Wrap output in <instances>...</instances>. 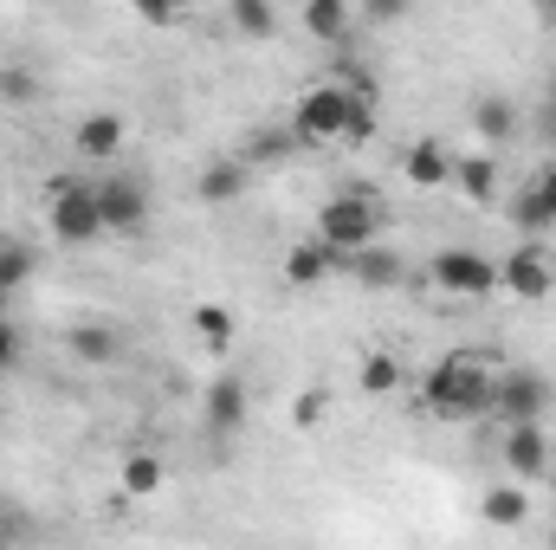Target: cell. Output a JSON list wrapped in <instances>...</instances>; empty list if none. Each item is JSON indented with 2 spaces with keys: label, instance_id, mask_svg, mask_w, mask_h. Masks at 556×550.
Returning a JSON list of instances; mask_svg holds the SVG:
<instances>
[{
  "label": "cell",
  "instance_id": "484cf974",
  "mask_svg": "<svg viewBox=\"0 0 556 550\" xmlns=\"http://www.w3.org/2000/svg\"><path fill=\"white\" fill-rule=\"evenodd\" d=\"M233 330H240V317H233L227 304H194V337H201L207 350H227Z\"/></svg>",
  "mask_w": 556,
  "mask_h": 550
},
{
  "label": "cell",
  "instance_id": "f1b7e54d",
  "mask_svg": "<svg viewBox=\"0 0 556 550\" xmlns=\"http://www.w3.org/2000/svg\"><path fill=\"white\" fill-rule=\"evenodd\" d=\"M130 7H137V20H149V26H175L188 13V0H130Z\"/></svg>",
  "mask_w": 556,
  "mask_h": 550
},
{
  "label": "cell",
  "instance_id": "277c9868",
  "mask_svg": "<svg viewBox=\"0 0 556 550\" xmlns=\"http://www.w3.org/2000/svg\"><path fill=\"white\" fill-rule=\"evenodd\" d=\"M343 130H350V85L324 78V85H311L291 104V137H298V149H330V142H343Z\"/></svg>",
  "mask_w": 556,
  "mask_h": 550
},
{
  "label": "cell",
  "instance_id": "836d02e7",
  "mask_svg": "<svg viewBox=\"0 0 556 550\" xmlns=\"http://www.w3.org/2000/svg\"><path fill=\"white\" fill-rule=\"evenodd\" d=\"M7 298H13V291H7V285H0V311H7Z\"/></svg>",
  "mask_w": 556,
  "mask_h": 550
},
{
  "label": "cell",
  "instance_id": "2e32d148",
  "mask_svg": "<svg viewBox=\"0 0 556 550\" xmlns=\"http://www.w3.org/2000/svg\"><path fill=\"white\" fill-rule=\"evenodd\" d=\"M247 409H253V396H247V383H240V376H214V383H207L201 414H207V427H214V434H240V427H247Z\"/></svg>",
  "mask_w": 556,
  "mask_h": 550
},
{
  "label": "cell",
  "instance_id": "9c48e42d",
  "mask_svg": "<svg viewBox=\"0 0 556 550\" xmlns=\"http://www.w3.org/2000/svg\"><path fill=\"white\" fill-rule=\"evenodd\" d=\"M498 453H505V473L525 479V486H544L556 466V447H551V434H544V421H511V434H505Z\"/></svg>",
  "mask_w": 556,
  "mask_h": 550
},
{
  "label": "cell",
  "instance_id": "3957f363",
  "mask_svg": "<svg viewBox=\"0 0 556 550\" xmlns=\"http://www.w3.org/2000/svg\"><path fill=\"white\" fill-rule=\"evenodd\" d=\"M382 227H389V214H382V201H376V195H363V188L330 195V201L317 208V240H330L337 253H356V247L382 240Z\"/></svg>",
  "mask_w": 556,
  "mask_h": 550
},
{
  "label": "cell",
  "instance_id": "8fae6325",
  "mask_svg": "<svg viewBox=\"0 0 556 550\" xmlns=\"http://www.w3.org/2000/svg\"><path fill=\"white\" fill-rule=\"evenodd\" d=\"M511 221H518V234H556V162L531 168V182L511 201Z\"/></svg>",
  "mask_w": 556,
  "mask_h": 550
},
{
  "label": "cell",
  "instance_id": "e0dca14e",
  "mask_svg": "<svg viewBox=\"0 0 556 550\" xmlns=\"http://www.w3.org/2000/svg\"><path fill=\"white\" fill-rule=\"evenodd\" d=\"M453 188H459V201H472V208H492L498 201V162L479 149V155H459L453 162Z\"/></svg>",
  "mask_w": 556,
  "mask_h": 550
},
{
  "label": "cell",
  "instance_id": "8d00e7d4",
  "mask_svg": "<svg viewBox=\"0 0 556 550\" xmlns=\"http://www.w3.org/2000/svg\"><path fill=\"white\" fill-rule=\"evenodd\" d=\"M551 545H556V538H551Z\"/></svg>",
  "mask_w": 556,
  "mask_h": 550
},
{
  "label": "cell",
  "instance_id": "5b68a950",
  "mask_svg": "<svg viewBox=\"0 0 556 550\" xmlns=\"http://www.w3.org/2000/svg\"><path fill=\"white\" fill-rule=\"evenodd\" d=\"M427 285L446 291V298H492V291H505V285H498V260H485V253H472V247H446V253H433Z\"/></svg>",
  "mask_w": 556,
  "mask_h": 550
},
{
  "label": "cell",
  "instance_id": "ba28073f",
  "mask_svg": "<svg viewBox=\"0 0 556 550\" xmlns=\"http://www.w3.org/2000/svg\"><path fill=\"white\" fill-rule=\"evenodd\" d=\"M556 402V383L544 376V370H498V402H492V414L511 427V421H544Z\"/></svg>",
  "mask_w": 556,
  "mask_h": 550
},
{
  "label": "cell",
  "instance_id": "d6a6232c",
  "mask_svg": "<svg viewBox=\"0 0 556 550\" xmlns=\"http://www.w3.org/2000/svg\"><path fill=\"white\" fill-rule=\"evenodd\" d=\"M13 363H20V324H13V317L0 311V376H7Z\"/></svg>",
  "mask_w": 556,
  "mask_h": 550
},
{
  "label": "cell",
  "instance_id": "6da1fadb",
  "mask_svg": "<svg viewBox=\"0 0 556 550\" xmlns=\"http://www.w3.org/2000/svg\"><path fill=\"white\" fill-rule=\"evenodd\" d=\"M420 402L433 421H485L492 402H498V370L479 357V350H453L427 370V389Z\"/></svg>",
  "mask_w": 556,
  "mask_h": 550
},
{
  "label": "cell",
  "instance_id": "d590c367",
  "mask_svg": "<svg viewBox=\"0 0 556 550\" xmlns=\"http://www.w3.org/2000/svg\"><path fill=\"white\" fill-rule=\"evenodd\" d=\"M551 486H556V466H551Z\"/></svg>",
  "mask_w": 556,
  "mask_h": 550
},
{
  "label": "cell",
  "instance_id": "e575fe53",
  "mask_svg": "<svg viewBox=\"0 0 556 550\" xmlns=\"http://www.w3.org/2000/svg\"><path fill=\"white\" fill-rule=\"evenodd\" d=\"M551 20H556V0H551Z\"/></svg>",
  "mask_w": 556,
  "mask_h": 550
},
{
  "label": "cell",
  "instance_id": "d6986e66",
  "mask_svg": "<svg viewBox=\"0 0 556 550\" xmlns=\"http://www.w3.org/2000/svg\"><path fill=\"white\" fill-rule=\"evenodd\" d=\"M402 175H408V188H453V155L433 137H420L415 149L402 155Z\"/></svg>",
  "mask_w": 556,
  "mask_h": 550
},
{
  "label": "cell",
  "instance_id": "ac0fdd59",
  "mask_svg": "<svg viewBox=\"0 0 556 550\" xmlns=\"http://www.w3.org/2000/svg\"><path fill=\"white\" fill-rule=\"evenodd\" d=\"M479 518H485L492 532H518V525L531 518V486H525V479H511V486H492V492L479 499Z\"/></svg>",
  "mask_w": 556,
  "mask_h": 550
},
{
  "label": "cell",
  "instance_id": "1f68e13d",
  "mask_svg": "<svg viewBox=\"0 0 556 550\" xmlns=\"http://www.w3.org/2000/svg\"><path fill=\"white\" fill-rule=\"evenodd\" d=\"M531 124H538V137H544V149H556V85L544 91V98H538V117H531Z\"/></svg>",
  "mask_w": 556,
  "mask_h": 550
},
{
  "label": "cell",
  "instance_id": "7c38bea8",
  "mask_svg": "<svg viewBox=\"0 0 556 550\" xmlns=\"http://www.w3.org/2000/svg\"><path fill=\"white\" fill-rule=\"evenodd\" d=\"M247 182H253V162H247V155H214V162H201V175H194V201H201V208H227V201L247 195Z\"/></svg>",
  "mask_w": 556,
  "mask_h": 550
},
{
  "label": "cell",
  "instance_id": "7402d4cb",
  "mask_svg": "<svg viewBox=\"0 0 556 550\" xmlns=\"http://www.w3.org/2000/svg\"><path fill=\"white\" fill-rule=\"evenodd\" d=\"M117 343H124V337H117L111 324H72V330H65V350H72L78 363H91V370L117 363Z\"/></svg>",
  "mask_w": 556,
  "mask_h": 550
},
{
  "label": "cell",
  "instance_id": "44dd1931",
  "mask_svg": "<svg viewBox=\"0 0 556 550\" xmlns=\"http://www.w3.org/2000/svg\"><path fill=\"white\" fill-rule=\"evenodd\" d=\"M304 33L317 39V46H343L350 39V20H356V7L350 0H304Z\"/></svg>",
  "mask_w": 556,
  "mask_h": 550
},
{
  "label": "cell",
  "instance_id": "7a4b0ae2",
  "mask_svg": "<svg viewBox=\"0 0 556 550\" xmlns=\"http://www.w3.org/2000/svg\"><path fill=\"white\" fill-rule=\"evenodd\" d=\"M46 227H52V240H59V247H98V240H104L98 182L52 175V182H46Z\"/></svg>",
  "mask_w": 556,
  "mask_h": 550
},
{
  "label": "cell",
  "instance_id": "603a6c76",
  "mask_svg": "<svg viewBox=\"0 0 556 550\" xmlns=\"http://www.w3.org/2000/svg\"><path fill=\"white\" fill-rule=\"evenodd\" d=\"M291 149H298V137H291V124H266V130H253L247 137V162L253 168H278V162H291Z\"/></svg>",
  "mask_w": 556,
  "mask_h": 550
},
{
  "label": "cell",
  "instance_id": "52a82bcc",
  "mask_svg": "<svg viewBox=\"0 0 556 550\" xmlns=\"http://www.w3.org/2000/svg\"><path fill=\"white\" fill-rule=\"evenodd\" d=\"M98 208H104V234L137 240L149 227V182L142 175H104L98 182Z\"/></svg>",
  "mask_w": 556,
  "mask_h": 550
},
{
  "label": "cell",
  "instance_id": "8992f818",
  "mask_svg": "<svg viewBox=\"0 0 556 550\" xmlns=\"http://www.w3.org/2000/svg\"><path fill=\"white\" fill-rule=\"evenodd\" d=\"M498 285L511 291V298H551L556 291V247L544 240V234H525L518 247H511V260L498 266Z\"/></svg>",
  "mask_w": 556,
  "mask_h": 550
},
{
  "label": "cell",
  "instance_id": "4316f807",
  "mask_svg": "<svg viewBox=\"0 0 556 550\" xmlns=\"http://www.w3.org/2000/svg\"><path fill=\"white\" fill-rule=\"evenodd\" d=\"M33 273H39V253H33V247H20V240H0V285H7V291H20Z\"/></svg>",
  "mask_w": 556,
  "mask_h": 550
},
{
  "label": "cell",
  "instance_id": "83f0119b",
  "mask_svg": "<svg viewBox=\"0 0 556 550\" xmlns=\"http://www.w3.org/2000/svg\"><path fill=\"white\" fill-rule=\"evenodd\" d=\"M39 98V78L26 65H0V104H33Z\"/></svg>",
  "mask_w": 556,
  "mask_h": 550
},
{
  "label": "cell",
  "instance_id": "30bf717a",
  "mask_svg": "<svg viewBox=\"0 0 556 550\" xmlns=\"http://www.w3.org/2000/svg\"><path fill=\"white\" fill-rule=\"evenodd\" d=\"M343 273L356 278L363 291H402V285H408V260H402L395 247H382V240H369V247H356V253H343Z\"/></svg>",
  "mask_w": 556,
  "mask_h": 550
},
{
  "label": "cell",
  "instance_id": "d4e9b609",
  "mask_svg": "<svg viewBox=\"0 0 556 550\" xmlns=\"http://www.w3.org/2000/svg\"><path fill=\"white\" fill-rule=\"evenodd\" d=\"M162 479H168V473H162V460H155V453H124V499H155V492H162Z\"/></svg>",
  "mask_w": 556,
  "mask_h": 550
},
{
  "label": "cell",
  "instance_id": "cb8c5ba5",
  "mask_svg": "<svg viewBox=\"0 0 556 550\" xmlns=\"http://www.w3.org/2000/svg\"><path fill=\"white\" fill-rule=\"evenodd\" d=\"M402 389V363L389 357V350H376V357H363V370H356V396H395Z\"/></svg>",
  "mask_w": 556,
  "mask_h": 550
},
{
  "label": "cell",
  "instance_id": "4fadbf2b",
  "mask_svg": "<svg viewBox=\"0 0 556 550\" xmlns=\"http://www.w3.org/2000/svg\"><path fill=\"white\" fill-rule=\"evenodd\" d=\"M337 266H343V253H337L330 240H317V234H311V240H291V253L278 260V273H285V285H291V291H311V285H324Z\"/></svg>",
  "mask_w": 556,
  "mask_h": 550
},
{
  "label": "cell",
  "instance_id": "4dcf8cb0",
  "mask_svg": "<svg viewBox=\"0 0 556 550\" xmlns=\"http://www.w3.org/2000/svg\"><path fill=\"white\" fill-rule=\"evenodd\" d=\"M408 7H415V0H363V20L395 26V20H408Z\"/></svg>",
  "mask_w": 556,
  "mask_h": 550
},
{
  "label": "cell",
  "instance_id": "f546056e",
  "mask_svg": "<svg viewBox=\"0 0 556 550\" xmlns=\"http://www.w3.org/2000/svg\"><path fill=\"white\" fill-rule=\"evenodd\" d=\"M324 402H330V389H317V383H311V389H304V396H298V427H317V421H324Z\"/></svg>",
  "mask_w": 556,
  "mask_h": 550
},
{
  "label": "cell",
  "instance_id": "5bb4252c",
  "mask_svg": "<svg viewBox=\"0 0 556 550\" xmlns=\"http://www.w3.org/2000/svg\"><path fill=\"white\" fill-rule=\"evenodd\" d=\"M124 137H130L124 111H91V117H78L72 149H78L85 162H111V155H124Z\"/></svg>",
  "mask_w": 556,
  "mask_h": 550
},
{
  "label": "cell",
  "instance_id": "9a60e30c",
  "mask_svg": "<svg viewBox=\"0 0 556 550\" xmlns=\"http://www.w3.org/2000/svg\"><path fill=\"white\" fill-rule=\"evenodd\" d=\"M472 130L485 137V149H505V142L525 137V111H518L505 91H485V98L472 104Z\"/></svg>",
  "mask_w": 556,
  "mask_h": 550
},
{
  "label": "cell",
  "instance_id": "ffe728a7",
  "mask_svg": "<svg viewBox=\"0 0 556 550\" xmlns=\"http://www.w3.org/2000/svg\"><path fill=\"white\" fill-rule=\"evenodd\" d=\"M227 33L247 46H266V39H278V7L273 0H227Z\"/></svg>",
  "mask_w": 556,
  "mask_h": 550
}]
</instances>
